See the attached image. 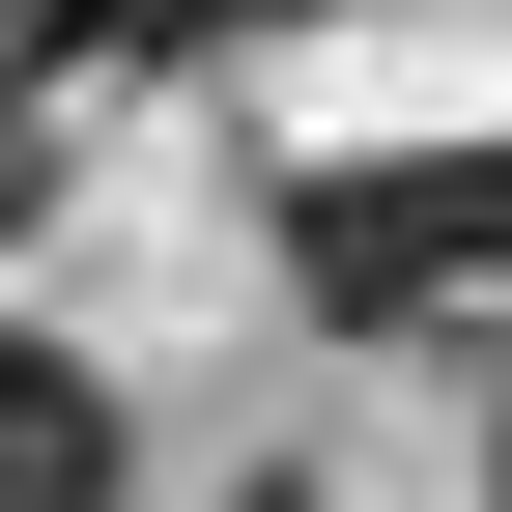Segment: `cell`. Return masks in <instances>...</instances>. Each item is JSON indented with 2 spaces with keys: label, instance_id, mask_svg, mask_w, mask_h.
<instances>
[{
  "label": "cell",
  "instance_id": "cell-2",
  "mask_svg": "<svg viewBox=\"0 0 512 512\" xmlns=\"http://www.w3.org/2000/svg\"><path fill=\"white\" fill-rule=\"evenodd\" d=\"M0 512H114V399L57 342H0Z\"/></svg>",
  "mask_w": 512,
  "mask_h": 512
},
{
  "label": "cell",
  "instance_id": "cell-1",
  "mask_svg": "<svg viewBox=\"0 0 512 512\" xmlns=\"http://www.w3.org/2000/svg\"><path fill=\"white\" fill-rule=\"evenodd\" d=\"M285 256L313 313H512V171H313Z\"/></svg>",
  "mask_w": 512,
  "mask_h": 512
},
{
  "label": "cell",
  "instance_id": "cell-3",
  "mask_svg": "<svg viewBox=\"0 0 512 512\" xmlns=\"http://www.w3.org/2000/svg\"><path fill=\"white\" fill-rule=\"evenodd\" d=\"M86 29H143V57H200V29H285V0H86Z\"/></svg>",
  "mask_w": 512,
  "mask_h": 512
},
{
  "label": "cell",
  "instance_id": "cell-4",
  "mask_svg": "<svg viewBox=\"0 0 512 512\" xmlns=\"http://www.w3.org/2000/svg\"><path fill=\"white\" fill-rule=\"evenodd\" d=\"M29 57H57V0H0V86H29Z\"/></svg>",
  "mask_w": 512,
  "mask_h": 512
}]
</instances>
